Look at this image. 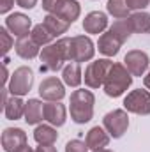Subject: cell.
Listing matches in <instances>:
<instances>
[{"label":"cell","mask_w":150,"mask_h":152,"mask_svg":"<svg viewBox=\"0 0 150 152\" xmlns=\"http://www.w3.org/2000/svg\"><path fill=\"white\" fill-rule=\"evenodd\" d=\"M69 44L71 37H62L57 42H51L42 48L41 58V71H60L64 62L69 60Z\"/></svg>","instance_id":"cell-1"},{"label":"cell","mask_w":150,"mask_h":152,"mask_svg":"<svg viewBox=\"0 0 150 152\" xmlns=\"http://www.w3.org/2000/svg\"><path fill=\"white\" fill-rule=\"evenodd\" d=\"M94 104H95V97L90 90H85V88L74 90L71 94V101H69L71 118L76 124L90 122L94 117Z\"/></svg>","instance_id":"cell-2"},{"label":"cell","mask_w":150,"mask_h":152,"mask_svg":"<svg viewBox=\"0 0 150 152\" xmlns=\"http://www.w3.org/2000/svg\"><path fill=\"white\" fill-rule=\"evenodd\" d=\"M133 83V75L124 64H113L111 71L104 81V92L110 97H120Z\"/></svg>","instance_id":"cell-3"},{"label":"cell","mask_w":150,"mask_h":152,"mask_svg":"<svg viewBox=\"0 0 150 152\" xmlns=\"http://www.w3.org/2000/svg\"><path fill=\"white\" fill-rule=\"evenodd\" d=\"M113 67V62L110 58H99V60H94L90 62L87 67H85V85L90 87V88H99V87H104V81L110 75Z\"/></svg>","instance_id":"cell-4"},{"label":"cell","mask_w":150,"mask_h":152,"mask_svg":"<svg viewBox=\"0 0 150 152\" xmlns=\"http://www.w3.org/2000/svg\"><path fill=\"white\" fill-rule=\"evenodd\" d=\"M95 55V48L92 39L87 36H74L71 37V44H69V62H88L92 60Z\"/></svg>","instance_id":"cell-5"},{"label":"cell","mask_w":150,"mask_h":152,"mask_svg":"<svg viewBox=\"0 0 150 152\" xmlns=\"http://www.w3.org/2000/svg\"><path fill=\"white\" fill-rule=\"evenodd\" d=\"M32 85H34V73H32V69L27 67V66H21V67L14 69V73L11 75L7 88H9V92L12 96H20L21 97V96H27L30 92Z\"/></svg>","instance_id":"cell-6"},{"label":"cell","mask_w":150,"mask_h":152,"mask_svg":"<svg viewBox=\"0 0 150 152\" xmlns=\"http://www.w3.org/2000/svg\"><path fill=\"white\" fill-rule=\"evenodd\" d=\"M124 108L129 113L136 115H150V92L136 88L129 92L124 99Z\"/></svg>","instance_id":"cell-7"},{"label":"cell","mask_w":150,"mask_h":152,"mask_svg":"<svg viewBox=\"0 0 150 152\" xmlns=\"http://www.w3.org/2000/svg\"><path fill=\"white\" fill-rule=\"evenodd\" d=\"M103 126L104 129L110 133L111 138H122L124 133L129 127V117L125 110H113L110 113L104 115L103 118Z\"/></svg>","instance_id":"cell-8"},{"label":"cell","mask_w":150,"mask_h":152,"mask_svg":"<svg viewBox=\"0 0 150 152\" xmlns=\"http://www.w3.org/2000/svg\"><path fill=\"white\" fill-rule=\"evenodd\" d=\"M124 66L129 69V73L133 76H145L149 71L150 58L141 50H131L124 57Z\"/></svg>","instance_id":"cell-9"},{"label":"cell","mask_w":150,"mask_h":152,"mask_svg":"<svg viewBox=\"0 0 150 152\" xmlns=\"http://www.w3.org/2000/svg\"><path fill=\"white\" fill-rule=\"evenodd\" d=\"M39 96L42 99H46V101H60V99L66 97V87H64V83L58 78L50 76V78L41 81Z\"/></svg>","instance_id":"cell-10"},{"label":"cell","mask_w":150,"mask_h":152,"mask_svg":"<svg viewBox=\"0 0 150 152\" xmlns=\"http://www.w3.org/2000/svg\"><path fill=\"white\" fill-rule=\"evenodd\" d=\"M27 145V133L20 127H7L2 133V149L5 152H16Z\"/></svg>","instance_id":"cell-11"},{"label":"cell","mask_w":150,"mask_h":152,"mask_svg":"<svg viewBox=\"0 0 150 152\" xmlns=\"http://www.w3.org/2000/svg\"><path fill=\"white\" fill-rule=\"evenodd\" d=\"M30 27H32V20L23 12H14V14H9L5 18V28L11 34H14L16 37L28 36Z\"/></svg>","instance_id":"cell-12"},{"label":"cell","mask_w":150,"mask_h":152,"mask_svg":"<svg viewBox=\"0 0 150 152\" xmlns=\"http://www.w3.org/2000/svg\"><path fill=\"white\" fill-rule=\"evenodd\" d=\"M108 28V16L103 11H92L83 20V30L87 34H103Z\"/></svg>","instance_id":"cell-13"},{"label":"cell","mask_w":150,"mask_h":152,"mask_svg":"<svg viewBox=\"0 0 150 152\" xmlns=\"http://www.w3.org/2000/svg\"><path fill=\"white\" fill-rule=\"evenodd\" d=\"M122 41L113 34L111 30H106L99 36V41H97V48H99V53H103L104 57H115L120 48H122Z\"/></svg>","instance_id":"cell-14"},{"label":"cell","mask_w":150,"mask_h":152,"mask_svg":"<svg viewBox=\"0 0 150 152\" xmlns=\"http://www.w3.org/2000/svg\"><path fill=\"white\" fill-rule=\"evenodd\" d=\"M66 106L60 101H48L44 104V120H48L51 126L60 127L66 124Z\"/></svg>","instance_id":"cell-15"},{"label":"cell","mask_w":150,"mask_h":152,"mask_svg":"<svg viewBox=\"0 0 150 152\" xmlns=\"http://www.w3.org/2000/svg\"><path fill=\"white\" fill-rule=\"evenodd\" d=\"M79 12H81V7H79V4L76 0H60L55 5V9H53L51 14L60 16L67 23H74L76 20L79 18Z\"/></svg>","instance_id":"cell-16"},{"label":"cell","mask_w":150,"mask_h":152,"mask_svg":"<svg viewBox=\"0 0 150 152\" xmlns=\"http://www.w3.org/2000/svg\"><path fill=\"white\" fill-rule=\"evenodd\" d=\"M39 48H41V46L34 41L32 36L18 37L16 44H14L16 55H18V57H21V58H25V60H32V58H36L37 55H41V53H39Z\"/></svg>","instance_id":"cell-17"},{"label":"cell","mask_w":150,"mask_h":152,"mask_svg":"<svg viewBox=\"0 0 150 152\" xmlns=\"http://www.w3.org/2000/svg\"><path fill=\"white\" fill-rule=\"evenodd\" d=\"M85 143H87L88 149H92V151L104 149V147H108V143H110V133H108L104 127L95 126V127H92V129L87 133Z\"/></svg>","instance_id":"cell-18"},{"label":"cell","mask_w":150,"mask_h":152,"mask_svg":"<svg viewBox=\"0 0 150 152\" xmlns=\"http://www.w3.org/2000/svg\"><path fill=\"white\" fill-rule=\"evenodd\" d=\"M25 122L28 126H37L44 118V104L39 99H28L25 104Z\"/></svg>","instance_id":"cell-19"},{"label":"cell","mask_w":150,"mask_h":152,"mask_svg":"<svg viewBox=\"0 0 150 152\" xmlns=\"http://www.w3.org/2000/svg\"><path fill=\"white\" fill-rule=\"evenodd\" d=\"M57 138H58V133L51 124H41L34 131V140L39 145H53Z\"/></svg>","instance_id":"cell-20"},{"label":"cell","mask_w":150,"mask_h":152,"mask_svg":"<svg viewBox=\"0 0 150 152\" xmlns=\"http://www.w3.org/2000/svg\"><path fill=\"white\" fill-rule=\"evenodd\" d=\"M25 104L27 103H23L20 96H11L9 101L4 104V115H5V118H9V120L21 118L25 115Z\"/></svg>","instance_id":"cell-21"},{"label":"cell","mask_w":150,"mask_h":152,"mask_svg":"<svg viewBox=\"0 0 150 152\" xmlns=\"http://www.w3.org/2000/svg\"><path fill=\"white\" fill-rule=\"evenodd\" d=\"M42 23L46 25V28H48L55 37H58V36L66 34V32L69 30V27H71V23H67V21H66V20H62L60 16L51 14V12H48V14L44 16Z\"/></svg>","instance_id":"cell-22"},{"label":"cell","mask_w":150,"mask_h":152,"mask_svg":"<svg viewBox=\"0 0 150 152\" xmlns=\"http://www.w3.org/2000/svg\"><path fill=\"white\" fill-rule=\"evenodd\" d=\"M127 20L131 23L133 32H136V34H149L150 32V14L149 12L138 11V12L131 14Z\"/></svg>","instance_id":"cell-23"},{"label":"cell","mask_w":150,"mask_h":152,"mask_svg":"<svg viewBox=\"0 0 150 152\" xmlns=\"http://www.w3.org/2000/svg\"><path fill=\"white\" fill-rule=\"evenodd\" d=\"M62 80H64V83L66 85H69V87H79L81 85V81H83V75H81V67H79V64H69V66H66L64 69H62Z\"/></svg>","instance_id":"cell-24"},{"label":"cell","mask_w":150,"mask_h":152,"mask_svg":"<svg viewBox=\"0 0 150 152\" xmlns=\"http://www.w3.org/2000/svg\"><path fill=\"white\" fill-rule=\"evenodd\" d=\"M106 9H108V12L111 14L113 18H117V20H125V18L131 16L129 14L131 9L127 7V2L125 0H108Z\"/></svg>","instance_id":"cell-25"},{"label":"cell","mask_w":150,"mask_h":152,"mask_svg":"<svg viewBox=\"0 0 150 152\" xmlns=\"http://www.w3.org/2000/svg\"><path fill=\"white\" fill-rule=\"evenodd\" d=\"M30 36L34 37V41L37 42L39 46H48V44H51V41L53 39H57L48 28H46V25L44 23H39L36 25L34 28H32V32H30Z\"/></svg>","instance_id":"cell-26"},{"label":"cell","mask_w":150,"mask_h":152,"mask_svg":"<svg viewBox=\"0 0 150 152\" xmlns=\"http://www.w3.org/2000/svg\"><path fill=\"white\" fill-rule=\"evenodd\" d=\"M110 30H111L113 34L120 39L122 42H125L127 39L131 37V34H133L131 23H129L127 18H125V20H117V21H113V25L110 27Z\"/></svg>","instance_id":"cell-27"},{"label":"cell","mask_w":150,"mask_h":152,"mask_svg":"<svg viewBox=\"0 0 150 152\" xmlns=\"http://www.w3.org/2000/svg\"><path fill=\"white\" fill-rule=\"evenodd\" d=\"M0 39H2V53L5 55L16 42L12 41V37H11V34H9V30L5 28V27H2L0 28Z\"/></svg>","instance_id":"cell-28"},{"label":"cell","mask_w":150,"mask_h":152,"mask_svg":"<svg viewBox=\"0 0 150 152\" xmlns=\"http://www.w3.org/2000/svg\"><path fill=\"white\" fill-rule=\"evenodd\" d=\"M66 152H88V145L81 140H71L66 143Z\"/></svg>","instance_id":"cell-29"},{"label":"cell","mask_w":150,"mask_h":152,"mask_svg":"<svg viewBox=\"0 0 150 152\" xmlns=\"http://www.w3.org/2000/svg\"><path fill=\"white\" fill-rule=\"evenodd\" d=\"M125 2H127V7L134 11H143L150 4V0H125Z\"/></svg>","instance_id":"cell-30"},{"label":"cell","mask_w":150,"mask_h":152,"mask_svg":"<svg viewBox=\"0 0 150 152\" xmlns=\"http://www.w3.org/2000/svg\"><path fill=\"white\" fill-rule=\"evenodd\" d=\"M12 5H14V0H0V12L2 14L9 12L12 9Z\"/></svg>","instance_id":"cell-31"},{"label":"cell","mask_w":150,"mask_h":152,"mask_svg":"<svg viewBox=\"0 0 150 152\" xmlns=\"http://www.w3.org/2000/svg\"><path fill=\"white\" fill-rule=\"evenodd\" d=\"M58 2H60V0H42V9L48 11V12H53L55 5H57Z\"/></svg>","instance_id":"cell-32"},{"label":"cell","mask_w":150,"mask_h":152,"mask_svg":"<svg viewBox=\"0 0 150 152\" xmlns=\"http://www.w3.org/2000/svg\"><path fill=\"white\" fill-rule=\"evenodd\" d=\"M16 4L23 9H32L37 5V0H16Z\"/></svg>","instance_id":"cell-33"},{"label":"cell","mask_w":150,"mask_h":152,"mask_svg":"<svg viewBox=\"0 0 150 152\" xmlns=\"http://www.w3.org/2000/svg\"><path fill=\"white\" fill-rule=\"evenodd\" d=\"M36 152H57V149L53 147V145H39Z\"/></svg>","instance_id":"cell-34"},{"label":"cell","mask_w":150,"mask_h":152,"mask_svg":"<svg viewBox=\"0 0 150 152\" xmlns=\"http://www.w3.org/2000/svg\"><path fill=\"white\" fill-rule=\"evenodd\" d=\"M143 83H145V87L150 90V69L147 71V75H145V78H143Z\"/></svg>","instance_id":"cell-35"},{"label":"cell","mask_w":150,"mask_h":152,"mask_svg":"<svg viewBox=\"0 0 150 152\" xmlns=\"http://www.w3.org/2000/svg\"><path fill=\"white\" fill-rule=\"evenodd\" d=\"M16 152H36V151H34V149H32V147H30V145L27 143V145H23L21 149H18Z\"/></svg>","instance_id":"cell-36"},{"label":"cell","mask_w":150,"mask_h":152,"mask_svg":"<svg viewBox=\"0 0 150 152\" xmlns=\"http://www.w3.org/2000/svg\"><path fill=\"white\" fill-rule=\"evenodd\" d=\"M94 152H113V151H110V149H97V151H94Z\"/></svg>","instance_id":"cell-37"}]
</instances>
